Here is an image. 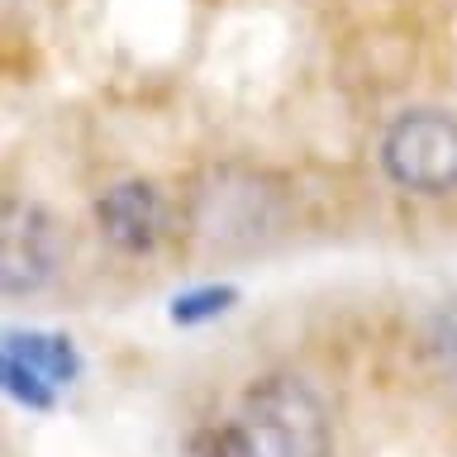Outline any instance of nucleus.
Instances as JSON below:
<instances>
[{
  "label": "nucleus",
  "mask_w": 457,
  "mask_h": 457,
  "mask_svg": "<svg viewBox=\"0 0 457 457\" xmlns=\"http://www.w3.org/2000/svg\"><path fill=\"white\" fill-rule=\"evenodd\" d=\"M286 224V195L262 171L214 167L191 191V234L210 253H248Z\"/></svg>",
  "instance_id": "1"
},
{
  "label": "nucleus",
  "mask_w": 457,
  "mask_h": 457,
  "mask_svg": "<svg viewBox=\"0 0 457 457\" xmlns=\"http://www.w3.org/2000/svg\"><path fill=\"white\" fill-rule=\"evenodd\" d=\"M257 457H328L334 453V420L310 381L277 371L248 386L238 410Z\"/></svg>",
  "instance_id": "2"
},
{
  "label": "nucleus",
  "mask_w": 457,
  "mask_h": 457,
  "mask_svg": "<svg viewBox=\"0 0 457 457\" xmlns=\"http://www.w3.org/2000/svg\"><path fill=\"white\" fill-rule=\"evenodd\" d=\"M381 167L400 191H457V120L448 110H405L381 134Z\"/></svg>",
  "instance_id": "3"
},
{
  "label": "nucleus",
  "mask_w": 457,
  "mask_h": 457,
  "mask_svg": "<svg viewBox=\"0 0 457 457\" xmlns=\"http://www.w3.org/2000/svg\"><path fill=\"white\" fill-rule=\"evenodd\" d=\"M62 262V234L53 214L29 200H10L0 220V286L5 295H34Z\"/></svg>",
  "instance_id": "4"
},
{
  "label": "nucleus",
  "mask_w": 457,
  "mask_h": 457,
  "mask_svg": "<svg viewBox=\"0 0 457 457\" xmlns=\"http://www.w3.org/2000/svg\"><path fill=\"white\" fill-rule=\"evenodd\" d=\"M96 224L105 243L129 257H143L167 238V195L153 181H114L96 200Z\"/></svg>",
  "instance_id": "5"
},
{
  "label": "nucleus",
  "mask_w": 457,
  "mask_h": 457,
  "mask_svg": "<svg viewBox=\"0 0 457 457\" xmlns=\"http://www.w3.org/2000/svg\"><path fill=\"white\" fill-rule=\"evenodd\" d=\"M77 357H71L67 338H43V334H10L5 343V377L10 391L29 400V405H48L57 386L71 381Z\"/></svg>",
  "instance_id": "6"
},
{
  "label": "nucleus",
  "mask_w": 457,
  "mask_h": 457,
  "mask_svg": "<svg viewBox=\"0 0 457 457\" xmlns=\"http://www.w3.org/2000/svg\"><path fill=\"white\" fill-rule=\"evenodd\" d=\"M424 353H428L438 377L457 386V295L434 310V320L424 328Z\"/></svg>",
  "instance_id": "7"
},
{
  "label": "nucleus",
  "mask_w": 457,
  "mask_h": 457,
  "mask_svg": "<svg viewBox=\"0 0 457 457\" xmlns=\"http://www.w3.org/2000/svg\"><path fill=\"white\" fill-rule=\"evenodd\" d=\"M181 457H257L243 424H210V428H195L186 438Z\"/></svg>",
  "instance_id": "8"
},
{
  "label": "nucleus",
  "mask_w": 457,
  "mask_h": 457,
  "mask_svg": "<svg viewBox=\"0 0 457 457\" xmlns=\"http://www.w3.org/2000/svg\"><path fill=\"white\" fill-rule=\"evenodd\" d=\"M228 300H234V291L228 286H205V291H191V295H177V320L191 324V320H205V314H224Z\"/></svg>",
  "instance_id": "9"
}]
</instances>
